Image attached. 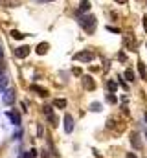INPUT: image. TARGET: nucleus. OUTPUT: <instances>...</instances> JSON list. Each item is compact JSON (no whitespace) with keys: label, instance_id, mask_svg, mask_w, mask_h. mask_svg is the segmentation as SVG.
Listing matches in <instances>:
<instances>
[{"label":"nucleus","instance_id":"nucleus-26","mask_svg":"<svg viewBox=\"0 0 147 158\" xmlns=\"http://www.w3.org/2000/svg\"><path fill=\"white\" fill-rule=\"evenodd\" d=\"M107 29L112 31V33H120V29H118V28H112V26H107Z\"/></svg>","mask_w":147,"mask_h":158},{"label":"nucleus","instance_id":"nucleus-16","mask_svg":"<svg viewBox=\"0 0 147 158\" xmlns=\"http://www.w3.org/2000/svg\"><path fill=\"white\" fill-rule=\"evenodd\" d=\"M90 6H92V4H90L88 0H81V4H79V11H88Z\"/></svg>","mask_w":147,"mask_h":158},{"label":"nucleus","instance_id":"nucleus-2","mask_svg":"<svg viewBox=\"0 0 147 158\" xmlns=\"http://www.w3.org/2000/svg\"><path fill=\"white\" fill-rule=\"evenodd\" d=\"M94 59H96V53L92 50H83L79 53H75V61H79V63H90Z\"/></svg>","mask_w":147,"mask_h":158},{"label":"nucleus","instance_id":"nucleus-17","mask_svg":"<svg viewBox=\"0 0 147 158\" xmlns=\"http://www.w3.org/2000/svg\"><path fill=\"white\" fill-rule=\"evenodd\" d=\"M6 88H7V77L2 75V77H0V94L6 92Z\"/></svg>","mask_w":147,"mask_h":158},{"label":"nucleus","instance_id":"nucleus-10","mask_svg":"<svg viewBox=\"0 0 147 158\" xmlns=\"http://www.w3.org/2000/svg\"><path fill=\"white\" fill-rule=\"evenodd\" d=\"M107 88H109L110 94H114V92L118 90V83H116L114 79H109V81H107Z\"/></svg>","mask_w":147,"mask_h":158},{"label":"nucleus","instance_id":"nucleus-27","mask_svg":"<svg viewBox=\"0 0 147 158\" xmlns=\"http://www.w3.org/2000/svg\"><path fill=\"white\" fill-rule=\"evenodd\" d=\"M118 85H120V87H122V88H125V90H127V83H125V81H123V79H120V83H118Z\"/></svg>","mask_w":147,"mask_h":158},{"label":"nucleus","instance_id":"nucleus-25","mask_svg":"<svg viewBox=\"0 0 147 158\" xmlns=\"http://www.w3.org/2000/svg\"><path fill=\"white\" fill-rule=\"evenodd\" d=\"M42 112H44L46 116H48V114H52V107H50V105H44V107H42Z\"/></svg>","mask_w":147,"mask_h":158},{"label":"nucleus","instance_id":"nucleus-31","mask_svg":"<svg viewBox=\"0 0 147 158\" xmlns=\"http://www.w3.org/2000/svg\"><path fill=\"white\" fill-rule=\"evenodd\" d=\"M127 158H138L134 153H127Z\"/></svg>","mask_w":147,"mask_h":158},{"label":"nucleus","instance_id":"nucleus-6","mask_svg":"<svg viewBox=\"0 0 147 158\" xmlns=\"http://www.w3.org/2000/svg\"><path fill=\"white\" fill-rule=\"evenodd\" d=\"M63 121H64V133H68V134H70V133L74 131V118H72L70 114H66Z\"/></svg>","mask_w":147,"mask_h":158},{"label":"nucleus","instance_id":"nucleus-7","mask_svg":"<svg viewBox=\"0 0 147 158\" xmlns=\"http://www.w3.org/2000/svg\"><path fill=\"white\" fill-rule=\"evenodd\" d=\"M31 90H33V92H37V94H39L41 98H48V96H50V92H48V90H46L44 87H37V85H31Z\"/></svg>","mask_w":147,"mask_h":158},{"label":"nucleus","instance_id":"nucleus-30","mask_svg":"<svg viewBox=\"0 0 147 158\" xmlns=\"http://www.w3.org/2000/svg\"><path fill=\"white\" fill-rule=\"evenodd\" d=\"M41 156H42V158H50V153H48V151H42V155H41Z\"/></svg>","mask_w":147,"mask_h":158},{"label":"nucleus","instance_id":"nucleus-33","mask_svg":"<svg viewBox=\"0 0 147 158\" xmlns=\"http://www.w3.org/2000/svg\"><path fill=\"white\" fill-rule=\"evenodd\" d=\"M41 4H48V2H53V0H39Z\"/></svg>","mask_w":147,"mask_h":158},{"label":"nucleus","instance_id":"nucleus-5","mask_svg":"<svg viewBox=\"0 0 147 158\" xmlns=\"http://www.w3.org/2000/svg\"><path fill=\"white\" fill-rule=\"evenodd\" d=\"M7 118H9V120H11V123H13V125H17V127L22 123V120H20V114H18L17 110H9V112H7Z\"/></svg>","mask_w":147,"mask_h":158},{"label":"nucleus","instance_id":"nucleus-23","mask_svg":"<svg viewBox=\"0 0 147 158\" xmlns=\"http://www.w3.org/2000/svg\"><path fill=\"white\" fill-rule=\"evenodd\" d=\"M2 4H6V6H9V7H13L15 4H18L17 0H2Z\"/></svg>","mask_w":147,"mask_h":158},{"label":"nucleus","instance_id":"nucleus-24","mask_svg":"<svg viewBox=\"0 0 147 158\" xmlns=\"http://www.w3.org/2000/svg\"><path fill=\"white\" fill-rule=\"evenodd\" d=\"M4 68H6V64H4V52L0 48V70H4Z\"/></svg>","mask_w":147,"mask_h":158},{"label":"nucleus","instance_id":"nucleus-9","mask_svg":"<svg viewBox=\"0 0 147 158\" xmlns=\"http://www.w3.org/2000/svg\"><path fill=\"white\" fill-rule=\"evenodd\" d=\"M48 48H50V44H48V42H41V44L37 46V50H35V52H37L39 55H46V53H48Z\"/></svg>","mask_w":147,"mask_h":158},{"label":"nucleus","instance_id":"nucleus-32","mask_svg":"<svg viewBox=\"0 0 147 158\" xmlns=\"http://www.w3.org/2000/svg\"><path fill=\"white\" fill-rule=\"evenodd\" d=\"M116 4H127V0H114Z\"/></svg>","mask_w":147,"mask_h":158},{"label":"nucleus","instance_id":"nucleus-15","mask_svg":"<svg viewBox=\"0 0 147 158\" xmlns=\"http://www.w3.org/2000/svg\"><path fill=\"white\" fill-rule=\"evenodd\" d=\"M131 144H133V147H134V149H140V147H142V144L138 142V134H136V133H133V134H131Z\"/></svg>","mask_w":147,"mask_h":158},{"label":"nucleus","instance_id":"nucleus-13","mask_svg":"<svg viewBox=\"0 0 147 158\" xmlns=\"http://www.w3.org/2000/svg\"><path fill=\"white\" fill-rule=\"evenodd\" d=\"M9 35H11L13 39H17V40H22V39L26 37V35H24L22 31H18V29H11V31H9Z\"/></svg>","mask_w":147,"mask_h":158},{"label":"nucleus","instance_id":"nucleus-29","mask_svg":"<svg viewBox=\"0 0 147 158\" xmlns=\"http://www.w3.org/2000/svg\"><path fill=\"white\" fill-rule=\"evenodd\" d=\"M37 134H39V136H42V125H39V127H37Z\"/></svg>","mask_w":147,"mask_h":158},{"label":"nucleus","instance_id":"nucleus-19","mask_svg":"<svg viewBox=\"0 0 147 158\" xmlns=\"http://www.w3.org/2000/svg\"><path fill=\"white\" fill-rule=\"evenodd\" d=\"M72 74H74L75 77H81V75H83V70H81L79 66H74V68H72Z\"/></svg>","mask_w":147,"mask_h":158},{"label":"nucleus","instance_id":"nucleus-37","mask_svg":"<svg viewBox=\"0 0 147 158\" xmlns=\"http://www.w3.org/2000/svg\"><path fill=\"white\" fill-rule=\"evenodd\" d=\"M145 136H147V131H145Z\"/></svg>","mask_w":147,"mask_h":158},{"label":"nucleus","instance_id":"nucleus-22","mask_svg":"<svg viewBox=\"0 0 147 158\" xmlns=\"http://www.w3.org/2000/svg\"><path fill=\"white\" fill-rule=\"evenodd\" d=\"M107 101H109V103H116L118 99H116V96H114V94H107Z\"/></svg>","mask_w":147,"mask_h":158},{"label":"nucleus","instance_id":"nucleus-14","mask_svg":"<svg viewBox=\"0 0 147 158\" xmlns=\"http://www.w3.org/2000/svg\"><path fill=\"white\" fill-rule=\"evenodd\" d=\"M48 123H50V125H52L53 129H55V127L59 125V120H57V116H55L53 112H52V114H48Z\"/></svg>","mask_w":147,"mask_h":158},{"label":"nucleus","instance_id":"nucleus-18","mask_svg":"<svg viewBox=\"0 0 147 158\" xmlns=\"http://www.w3.org/2000/svg\"><path fill=\"white\" fill-rule=\"evenodd\" d=\"M123 75H125V79H127L129 83H131V81H134V72H133V70H129V68H127Z\"/></svg>","mask_w":147,"mask_h":158},{"label":"nucleus","instance_id":"nucleus-1","mask_svg":"<svg viewBox=\"0 0 147 158\" xmlns=\"http://www.w3.org/2000/svg\"><path fill=\"white\" fill-rule=\"evenodd\" d=\"M96 17L94 15H83L81 18H79V24L83 26V29H87L88 33H94V26H96Z\"/></svg>","mask_w":147,"mask_h":158},{"label":"nucleus","instance_id":"nucleus-28","mask_svg":"<svg viewBox=\"0 0 147 158\" xmlns=\"http://www.w3.org/2000/svg\"><path fill=\"white\" fill-rule=\"evenodd\" d=\"M20 136H22V133H20V131H17V133L13 134V138H15V140H20Z\"/></svg>","mask_w":147,"mask_h":158},{"label":"nucleus","instance_id":"nucleus-34","mask_svg":"<svg viewBox=\"0 0 147 158\" xmlns=\"http://www.w3.org/2000/svg\"><path fill=\"white\" fill-rule=\"evenodd\" d=\"M144 28H145V31H147V17L144 18Z\"/></svg>","mask_w":147,"mask_h":158},{"label":"nucleus","instance_id":"nucleus-4","mask_svg":"<svg viewBox=\"0 0 147 158\" xmlns=\"http://www.w3.org/2000/svg\"><path fill=\"white\" fill-rule=\"evenodd\" d=\"M29 50H31V48L26 46V44H24V46H18V48L15 50V55H17L18 59H26V57L29 55Z\"/></svg>","mask_w":147,"mask_h":158},{"label":"nucleus","instance_id":"nucleus-12","mask_svg":"<svg viewBox=\"0 0 147 158\" xmlns=\"http://www.w3.org/2000/svg\"><path fill=\"white\" fill-rule=\"evenodd\" d=\"M138 72H140L142 79H145L147 77V70H145V63H144V61H138Z\"/></svg>","mask_w":147,"mask_h":158},{"label":"nucleus","instance_id":"nucleus-36","mask_svg":"<svg viewBox=\"0 0 147 158\" xmlns=\"http://www.w3.org/2000/svg\"><path fill=\"white\" fill-rule=\"evenodd\" d=\"M145 121H147V112H145Z\"/></svg>","mask_w":147,"mask_h":158},{"label":"nucleus","instance_id":"nucleus-8","mask_svg":"<svg viewBox=\"0 0 147 158\" xmlns=\"http://www.w3.org/2000/svg\"><path fill=\"white\" fill-rule=\"evenodd\" d=\"M15 101V94H13V90H6L4 92V103L6 105H11Z\"/></svg>","mask_w":147,"mask_h":158},{"label":"nucleus","instance_id":"nucleus-11","mask_svg":"<svg viewBox=\"0 0 147 158\" xmlns=\"http://www.w3.org/2000/svg\"><path fill=\"white\" fill-rule=\"evenodd\" d=\"M53 107H57V109H66V99L55 98V99H53Z\"/></svg>","mask_w":147,"mask_h":158},{"label":"nucleus","instance_id":"nucleus-3","mask_svg":"<svg viewBox=\"0 0 147 158\" xmlns=\"http://www.w3.org/2000/svg\"><path fill=\"white\" fill-rule=\"evenodd\" d=\"M81 81H83V88L85 90H94L96 88V81L92 75H81Z\"/></svg>","mask_w":147,"mask_h":158},{"label":"nucleus","instance_id":"nucleus-35","mask_svg":"<svg viewBox=\"0 0 147 158\" xmlns=\"http://www.w3.org/2000/svg\"><path fill=\"white\" fill-rule=\"evenodd\" d=\"M2 75H4V70H0V77H2Z\"/></svg>","mask_w":147,"mask_h":158},{"label":"nucleus","instance_id":"nucleus-20","mask_svg":"<svg viewBox=\"0 0 147 158\" xmlns=\"http://www.w3.org/2000/svg\"><path fill=\"white\" fill-rule=\"evenodd\" d=\"M90 110H92V112H99V110H101V103H96V101H94V103L90 105Z\"/></svg>","mask_w":147,"mask_h":158},{"label":"nucleus","instance_id":"nucleus-21","mask_svg":"<svg viewBox=\"0 0 147 158\" xmlns=\"http://www.w3.org/2000/svg\"><path fill=\"white\" fill-rule=\"evenodd\" d=\"M118 61H122V63H125V61H127V55H125V52H120V53H118Z\"/></svg>","mask_w":147,"mask_h":158}]
</instances>
